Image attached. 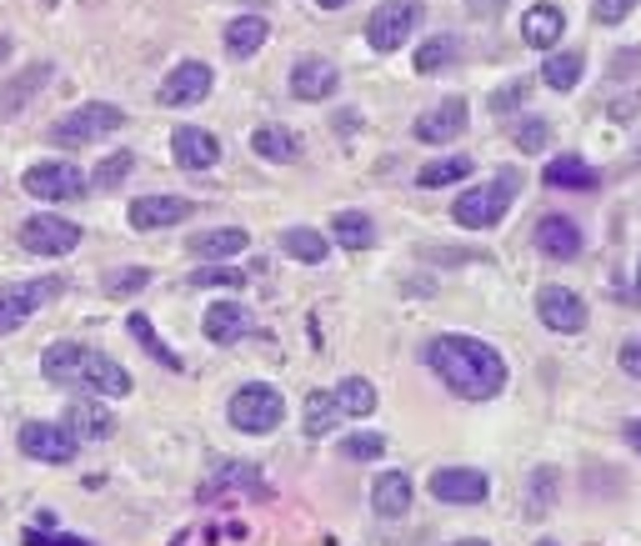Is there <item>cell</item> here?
I'll return each mask as SVG.
<instances>
[{
    "mask_svg": "<svg viewBox=\"0 0 641 546\" xmlns=\"http://www.w3.org/2000/svg\"><path fill=\"white\" fill-rule=\"evenodd\" d=\"M331 396H336L341 416H371V411H376V386H371L366 376H346Z\"/></svg>",
    "mask_w": 641,
    "mask_h": 546,
    "instance_id": "34",
    "label": "cell"
},
{
    "mask_svg": "<svg viewBox=\"0 0 641 546\" xmlns=\"http://www.w3.org/2000/svg\"><path fill=\"white\" fill-rule=\"evenodd\" d=\"M20 186H26V196H36V201H76V196L90 191V176L70 161H36L20 171Z\"/></svg>",
    "mask_w": 641,
    "mask_h": 546,
    "instance_id": "6",
    "label": "cell"
},
{
    "mask_svg": "<svg viewBox=\"0 0 641 546\" xmlns=\"http://www.w3.org/2000/svg\"><path fill=\"white\" fill-rule=\"evenodd\" d=\"M136 171V156L130 151H116V156H106V161L96 166V176H90V191H116L126 176Z\"/></svg>",
    "mask_w": 641,
    "mask_h": 546,
    "instance_id": "38",
    "label": "cell"
},
{
    "mask_svg": "<svg viewBox=\"0 0 641 546\" xmlns=\"http://www.w3.org/2000/svg\"><path fill=\"white\" fill-rule=\"evenodd\" d=\"M280 251L300 266H320L331 256V241L316 231V226H290V231H280Z\"/></svg>",
    "mask_w": 641,
    "mask_h": 546,
    "instance_id": "29",
    "label": "cell"
},
{
    "mask_svg": "<svg viewBox=\"0 0 641 546\" xmlns=\"http://www.w3.org/2000/svg\"><path fill=\"white\" fill-rule=\"evenodd\" d=\"M541 181H546L551 191H591V186H601V171L586 166L581 156H556V161L541 171Z\"/></svg>",
    "mask_w": 641,
    "mask_h": 546,
    "instance_id": "26",
    "label": "cell"
},
{
    "mask_svg": "<svg viewBox=\"0 0 641 546\" xmlns=\"http://www.w3.org/2000/svg\"><path fill=\"white\" fill-rule=\"evenodd\" d=\"M621 441H627V451L641 456V416H631V421L621 426Z\"/></svg>",
    "mask_w": 641,
    "mask_h": 546,
    "instance_id": "49",
    "label": "cell"
},
{
    "mask_svg": "<svg viewBox=\"0 0 641 546\" xmlns=\"http://www.w3.org/2000/svg\"><path fill=\"white\" fill-rule=\"evenodd\" d=\"M80 246V226L56 211H40L20 226V251L30 256H70Z\"/></svg>",
    "mask_w": 641,
    "mask_h": 546,
    "instance_id": "7",
    "label": "cell"
},
{
    "mask_svg": "<svg viewBox=\"0 0 641 546\" xmlns=\"http://www.w3.org/2000/svg\"><path fill=\"white\" fill-rule=\"evenodd\" d=\"M536 546H561V542H551V536H541V542Z\"/></svg>",
    "mask_w": 641,
    "mask_h": 546,
    "instance_id": "53",
    "label": "cell"
},
{
    "mask_svg": "<svg viewBox=\"0 0 641 546\" xmlns=\"http://www.w3.org/2000/svg\"><path fill=\"white\" fill-rule=\"evenodd\" d=\"M476 171L471 166V156H441V161H426L416 171V186L421 191H441V186H456V181H466V176Z\"/></svg>",
    "mask_w": 641,
    "mask_h": 546,
    "instance_id": "32",
    "label": "cell"
},
{
    "mask_svg": "<svg viewBox=\"0 0 641 546\" xmlns=\"http://www.w3.org/2000/svg\"><path fill=\"white\" fill-rule=\"evenodd\" d=\"M20 451H26L30 461L66 466L70 456L80 451V441L66 431V426H50V421H26V426H20Z\"/></svg>",
    "mask_w": 641,
    "mask_h": 546,
    "instance_id": "15",
    "label": "cell"
},
{
    "mask_svg": "<svg viewBox=\"0 0 641 546\" xmlns=\"http://www.w3.org/2000/svg\"><path fill=\"white\" fill-rule=\"evenodd\" d=\"M511 141H516L521 156H536V151H546V146H551V126L541 121V116H526V121L511 126Z\"/></svg>",
    "mask_w": 641,
    "mask_h": 546,
    "instance_id": "39",
    "label": "cell"
},
{
    "mask_svg": "<svg viewBox=\"0 0 641 546\" xmlns=\"http://www.w3.org/2000/svg\"><path fill=\"white\" fill-rule=\"evenodd\" d=\"M56 291H60V281H56V276H46V281L0 286V336L20 331V326L30 321V311H40V306H46Z\"/></svg>",
    "mask_w": 641,
    "mask_h": 546,
    "instance_id": "12",
    "label": "cell"
},
{
    "mask_svg": "<svg viewBox=\"0 0 641 546\" xmlns=\"http://www.w3.org/2000/svg\"><path fill=\"white\" fill-rule=\"evenodd\" d=\"M456 51H461L456 36H426V41H421V51H416V71L421 76L446 71V66H456Z\"/></svg>",
    "mask_w": 641,
    "mask_h": 546,
    "instance_id": "35",
    "label": "cell"
},
{
    "mask_svg": "<svg viewBox=\"0 0 641 546\" xmlns=\"http://www.w3.org/2000/svg\"><path fill=\"white\" fill-rule=\"evenodd\" d=\"M140 286H150L146 266H126V271H106V296H136Z\"/></svg>",
    "mask_w": 641,
    "mask_h": 546,
    "instance_id": "42",
    "label": "cell"
},
{
    "mask_svg": "<svg viewBox=\"0 0 641 546\" xmlns=\"http://www.w3.org/2000/svg\"><path fill=\"white\" fill-rule=\"evenodd\" d=\"M617 366L631 376V381H641V336H631V341H621L617 351Z\"/></svg>",
    "mask_w": 641,
    "mask_h": 546,
    "instance_id": "47",
    "label": "cell"
},
{
    "mask_svg": "<svg viewBox=\"0 0 641 546\" xmlns=\"http://www.w3.org/2000/svg\"><path fill=\"white\" fill-rule=\"evenodd\" d=\"M46 81H50V61L20 66L10 81H0V121H16V116L40 96V86H46Z\"/></svg>",
    "mask_w": 641,
    "mask_h": 546,
    "instance_id": "20",
    "label": "cell"
},
{
    "mask_svg": "<svg viewBox=\"0 0 641 546\" xmlns=\"http://www.w3.org/2000/svg\"><path fill=\"white\" fill-rule=\"evenodd\" d=\"M627 166H641V141H637V146H631V151H627Z\"/></svg>",
    "mask_w": 641,
    "mask_h": 546,
    "instance_id": "52",
    "label": "cell"
},
{
    "mask_svg": "<svg viewBox=\"0 0 641 546\" xmlns=\"http://www.w3.org/2000/svg\"><path fill=\"white\" fill-rule=\"evenodd\" d=\"M526 96H531V81H526V76H521V81H506L496 96H491V111L506 116V111H516V106H526Z\"/></svg>",
    "mask_w": 641,
    "mask_h": 546,
    "instance_id": "44",
    "label": "cell"
},
{
    "mask_svg": "<svg viewBox=\"0 0 641 546\" xmlns=\"http://www.w3.org/2000/svg\"><path fill=\"white\" fill-rule=\"evenodd\" d=\"M637 6H641V0H591V21H596V26H621Z\"/></svg>",
    "mask_w": 641,
    "mask_h": 546,
    "instance_id": "43",
    "label": "cell"
},
{
    "mask_svg": "<svg viewBox=\"0 0 641 546\" xmlns=\"http://www.w3.org/2000/svg\"><path fill=\"white\" fill-rule=\"evenodd\" d=\"M316 6H320V11H346L351 0H316Z\"/></svg>",
    "mask_w": 641,
    "mask_h": 546,
    "instance_id": "50",
    "label": "cell"
},
{
    "mask_svg": "<svg viewBox=\"0 0 641 546\" xmlns=\"http://www.w3.org/2000/svg\"><path fill=\"white\" fill-rule=\"evenodd\" d=\"M531 246H536L546 261H576V256L586 251V236H581V226L571 221V216L551 211V216H541V221H536Z\"/></svg>",
    "mask_w": 641,
    "mask_h": 546,
    "instance_id": "14",
    "label": "cell"
},
{
    "mask_svg": "<svg viewBox=\"0 0 641 546\" xmlns=\"http://www.w3.org/2000/svg\"><path fill=\"white\" fill-rule=\"evenodd\" d=\"M66 431L76 441H106V436H116V411H106V401H96V396H80L66 406Z\"/></svg>",
    "mask_w": 641,
    "mask_h": 546,
    "instance_id": "21",
    "label": "cell"
},
{
    "mask_svg": "<svg viewBox=\"0 0 641 546\" xmlns=\"http://www.w3.org/2000/svg\"><path fill=\"white\" fill-rule=\"evenodd\" d=\"M26 546H90L76 532H26Z\"/></svg>",
    "mask_w": 641,
    "mask_h": 546,
    "instance_id": "46",
    "label": "cell"
},
{
    "mask_svg": "<svg viewBox=\"0 0 641 546\" xmlns=\"http://www.w3.org/2000/svg\"><path fill=\"white\" fill-rule=\"evenodd\" d=\"M581 76H586V56L581 51H546V61H541V86H551V91H576Z\"/></svg>",
    "mask_w": 641,
    "mask_h": 546,
    "instance_id": "27",
    "label": "cell"
},
{
    "mask_svg": "<svg viewBox=\"0 0 641 546\" xmlns=\"http://www.w3.org/2000/svg\"><path fill=\"white\" fill-rule=\"evenodd\" d=\"M236 482H240V486H246V482L256 486V466H220V471L206 482V496H216L220 486H236Z\"/></svg>",
    "mask_w": 641,
    "mask_h": 546,
    "instance_id": "45",
    "label": "cell"
},
{
    "mask_svg": "<svg viewBox=\"0 0 641 546\" xmlns=\"http://www.w3.org/2000/svg\"><path fill=\"white\" fill-rule=\"evenodd\" d=\"M536 316H541V326L546 331H556V336H581L586 331V301H581L571 286H541L536 291Z\"/></svg>",
    "mask_w": 641,
    "mask_h": 546,
    "instance_id": "9",
    "label": "cell"
},
{
    "mask_svg": "<svg viewBox=\"0 0 641 546\" xmlns=\"http://www.w3.org/2000/svg\"><path fill=\"white\" fill-rule=\"evenodd\" d=\"M300 421H306V436H310V441L331 436V431H336V421H341L336 396H331V391H310V396H306V416H300Z\"/></svg>",
    "mask_w": 641,
    "mask_h": 546,
    "instance_id": "33",
    "label": "cell"
},
{
    "mask_svg": "<svg viewBox=\"0 0 641 546\" xmlns=\"http://www.w3.org/2000/svg\"><path fill=\"white\" fill-rule=\"evenodd\" d=\"M411 476L406 471H381L376 482H371V512L381 516V522H401V516L411 512Z\"/></svg>",
    "mask_w": 641,
    "mask_h": 546,
    "instance_id": "22",
    "label": "cell"
},
{
    "mask_svg": "<svg viewBox=\"0 0 641 546\" xmlns=\"http://www.w3.org/2000/svg\"><path fill=\"white\" fill-rule=\"evenodd\" d=\"M170 156H176V166H180V171H190V176L216 171L220 141L210 131H200V126H176V131H170Z\"/></svg>",
    "mask_w": 641,
    "mask_h": 546,
    "instance_id": "16",
    "label": "cell"
},
{
    "mask_svg": "<svg viewBox=\"0 0 641 546\" xmlns=\"http://www.w3.org/2000/svg\"><path fill=\"white\" fill-rule=\"evenodd\" d=\"M86 356H90V346L56 341V346H46V356H40V371H46L50 381H76L80 366H86Z\"/></svg>",
    "mask_w": 641,
    "mask_h": 546,
    "instance_id": "31",
    "label": "cell"
},
{
    "mask_svg": "<svg viewBox=\"0 0 641 546\" xmlns=\"http://www.w3.org/2000/svg\"><path fill=\"white\" fill-rule=\"evenodd\" d=\"M637 291H641V261H637Z\"/></svg>",
    "mask_w": 641,
    "mask_h": 546,
    "instance_id": "54",
    "label": "cell"
},
{
    "mask_svg": "<svg viewBox=\"0 0 641 546\" xmlns=\"http://www.w3.org/2000/svg\"><path fill=\"white\" fill-rule=\"evenodd\" d=\"M250 151H256L260 161H270V166H296L300 161V136L290 131V126L266 121V126L250 131Z\"/></svg>",
    "mask_w": 641,
    "mask_h": 546,
    "instance_id": "23",
    "label": "cell"
},
{
    "mask_svg": "<svg viewBox=\"0 0 641 546\" xmlns=\"http://www.w3.org/2000/svg\"><path fill=\"white\" fill-rule=\"evenodd\" d=\"M336 91H341L336 61H326V56L296 61V71H290V96H296V101H331Z\"/></svg>",
    "mask_w": 641,
    "mask_h": 546,
    "instance_id": "17",
    "label": "cell"
},
{
    "mask_svg": "<svg viewBox=\"0 0 641 546\" xmlns=\"http://www.w3.org/2000/svg\"><path fill=\"white\" fill-rule=\"evenodd\" d=\"M76 381L90 386L96 396H126L130 391V371L120 361H110L106 351H96V346H90V356H86V366H80Z\"/></svg>",
    "mask_w": 641,
    "mask_h": 546,
    "instance_id": "24",
    "label": "cell"
},
{
    "mask_svg": "<svg viewBox=\"0 0 641 546\" xmlns=\"http://www.w3.org/2000/svg\"><path fill=\"white\" fill-rule=\"evenodd\" d=\"M266 41H270V26H266V16H236V21L226 26V51L236 56V61H246V56H256Z\"/></svg>",
    "mask_w": 641,
    "mask_h": 546,
    "instance_id": "30",
    "label": "cell"
},
{
    "mask_svg": "<svg viewBox=\"0 0 641 546\" xmlns=\"http://www.w3.org/2000/svg\"><path fill=\"white\" fill-rule=\"evenodd\" d=\"M210 86H216V71H210L206 61H180V66H170V76L160 81L156 101L170 106V111H186V106H200V101H206Z\"/></svg>",
    "mask_w": 641,
    "mask_h": 546,
    "instance_id": "8",
    "label": "cell"
},
{
    "mask_svg": "<svg viewBox=\"0 0 641 546\" xmlns=\"http://www.w3.org/2000/svg\"><path fill=\"white\" fill-rule=\"evenodd\" d=\"M200 331H206V341H216V346H236L256 331V316H250L240 301H216V306H206Z\"/></svg>",
    "mask_w": 641,
    "mask_h": 546,
    "instance_id": "19",
    "label": "cell"
},
{
    "mask_svg": "<svg viewBox=\"0 0 641 546\" xmlns=\"http://www.w3.org/2000/svg\"><path fill=\"white\" fill-rule=\"evenodd\" d=\"M466 131H471V111H466L461 96H446V101L426 106V111L411 121V136L426 141V146H446V141H456V136H466Z\"/></svg>",
    "mask_w": 641,
    "mask_h": 546,
    "instance_id": "10",
    "label": "cell"
},
{
    "mask_svg": "<svg viewBox=\"0 0 641 546\" xmlns=\"http://www.w3.org/2000/svg\"><path fill=\"white\" fill-rule=\"evenodd\" d=\"M556 496H561V471L556 466H536V471H531V492H526V512L546 516L551 506H556Z\"/></svg>",
    "mask_w": 641,
    "mask_h": 546,
    "instance_id": "37",
    "label": "cell"
},
{
    "mask_svg": "<svg viewBox=\"0 0 641 546\" xmlns=\"http://www.w3.org/2000/svg\"><path fill=\"white\" fill-rule=\"evenodd\" d=\"M126 331H130V336H136V341H140V346H146V351H150V356H156V361H160V366H166V371H186V361H180V356H176V351H170V346H166V341H160V336H156V326H150V321H146V316H140V311H136V316H126Z\"/></svg>",
    "mask_w": 641,
    "mask_h": 546,
    "instance_id": "36",
    "label": "cell"
},
{
    "mask_svg": "<svg viewBox=\"0 0 641 546\" xmlns=\"http://www.w3.org/2000/svg\"><path fill=\"white\" fill-rule=\"evenodd\" d=\"M246 246H250V236L240 231V226H210V231L190 236L186 251H190V256H200V261H230V256L246 251Z\"/></svg>",
    "mask_w": 641,
    "mask_h": 546,
    "instance_id": "25",
    "label": "cell"
},
{
    "mask_svg": "<svg viewBox=\"0 0 641 546\" xmlns=\"http://www.w3.org/2000/svg\"><path fill=\"white\" fill-rule=\"evenodd\" d=\"M190 286H200V291H210V286H230V291H246V276H240L236 266H196V271H190Z\"/></svg>",
    "mask_w": 641,
    "mask_h": 546,
    "instance_id": "40",
    "label": "cell"
},
{
    "mask_svg": "<svg viewBox=\"0 0 641 546\" xmlns=\"http://www.w3.org/2000/svg\"><path fill=\"white\" fill-rule=\"evenodd\" d=\"M416 26H421L416 0H381L376 11H371V21H366V46L376 56H391L416 36Z\"/></svg>",
    "mask_w": 641,
    "mask_h": 546,
    "instance_id": "5",
    "label": "cell"
},
{
    "mask_svg": "<svg viewBox=\"0 0 641 546\" xmlns=\"http://www.w3.org/2000/svg\"><path fill=\"white\" fill-rule=\"evenodd\" d=\"M451 546H491V542H481V536H461V542H451Z\"/></svg>",
    "mask_w": 641,
    "mask_h": 546,
    "instance_id": "51",
    "label": "cell"
},
{
    "mask_svg": "<svg viewBox=\"0 0 641 546\" xmlns=\"http://www.w3.org/2000/svg\"><path fill=\"white\" fill-rule=\"evenodd\" d=\"M421 361L461 396V401H491L506 386V361L496 346L476 341V336H431L421 346Z\"/></svg>",
    "mask_w": 641,
    "mask_h": 546,
    "instance_id": "1",
    "label": "cell"
},
{
    "mask_svg": "<svg viewBox=\"0 0 641 546\" xmlns=\"http://www.w3.org/2000/svg\"><path fill=\"white\" fill-rule=\"evenodd\" d=\"M506 6H511V0H466V11L476 16V21H491V16H501Z\"/></svg>",
    "mask_w": 641,
    "mask_h": 546,
    "instance_id": "48",
    "label": "cell"
},
{
    "mask_svg": "<svg viewBox=\"0 0 641 546\" xmlns=\"http://www.w3.org/2000/svg\"><path fill=\"white\" fill-rule=\"evenodd\" d=\"M521 196V171L516 166H501L491 181L471 186V191L456 196V206H451V221L461 226V231H491V226L506 221L511 201Z\"/></svg>",
    "mask_w": 641,
    "mask_h": 546,
    "instance_id": "2",
    "label": "cell"
},
{
    "mask_svg": "<svg viewBox=\"0 0 641 546\" xmlns=\"http://www.w3.org/2000/svg\"><path fill=\"white\" fill-rule=\"evenodd\" d=\"M341 456H351V461H376V456H386V441H381L376 431H356L341 441Z\"/></svg>",
    "mask_w": 641,
    "mask_h": 546,
    "instance_id": "41",
    "label": "cell"
},
{
    "mask_svg": "<svg viewBox=\"0 0 641 546\" xmlns=\"http://www.w3.org/2000/svg\"><path fill=\"white\" fill-rule=\"evenodd\" d=\"M120 126H126V111L120 106H110V101H86V106H76L70 116H60L56 126H50V141L56 146H96V141H106V136H116Z\"/></svg>",
    "mask_w": 641,
    "mask_h": 546,
    "instance_id": "4",
    "label": "cell"
},
{
    "mask_svg": "<svg viewBox=\"0 0 641 546\" xmlns=\"http://www.w3.org/2000/svg\"><path fill=\"white\" fill-rule=\"evenodd\" d=\"M331 236H336L341 251H371L376 246V221H371L366 211H336V221H331Z\"/></svg>",
    "mask_w": 641,
    "mask_h": 546,
    "instance_id": "28",
    "label": "cell"
},
{
    "mask_svg": "<svg viewBox=\"0 0 641 546\" xmlns=\"http://www.w3.org/2000/svg\"><path fill=\"white\" fill-rule=\"evenodd\" d=\"M196 216V201L190 196H136L126 211V221L136 231H170V226L190 221Z\"/></svg>",
    "mask_w": 641,
    "mask_h": 546,
    "instance_id": "13",
    "label": "cell"
},
{
    "mask_svg": "<svg viewBox=\"0 0 641 546\" xmlns=\"http://www.w3.org/2000/svg\"><path fill=\"white\" fill-rule=\"evenodd\" d=\"M561 36H566V11L551 6V0H536L531 11H521V41L531 51H556Z\"/></svg>",
    "mask_w": 641,
    "mask_h": 546,
    "instance_id": "18",
    "label": "cell"
},
{
    "mask_svg": "<svg viewBox=\"0 0 641 546\" xmlns=\"http://www.w3.org/2000/svg\"><path fill=\"white\" fill-rule=\"evenodd\" d=\"M226 416L240 436H270L280 426V416H286V396L266 381H246L240 391H230Z\"/></svg>",
    "mask_w": 641,
    "mask_h": 546,
    "instance_id": "3",
    "label": "cell"
},
{
    "mask_svg": "<svg viewBox=\"0 0 641 546\" xmlns=\"http://www.w3.org/2000/svg\"><path fill=\"white\" fill-rule=\"evenodd\" d=\"M431 496L446 506H481L491 496V476L476 466H436L431 471Z\"/></svg>",
    "mask_w": 641,
    "mask_h": 546,
    "instance_id": "11",
    "label": "cell"
}]
</instances>
